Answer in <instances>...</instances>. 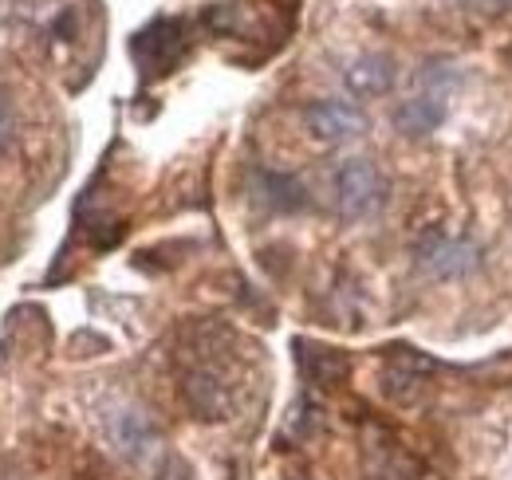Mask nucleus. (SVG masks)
Wrapping results in <instances>:
<instances>
[{
    "label": "nucleus",
    "mask_w": 512,
    "mask_h": 480,
    "mask_svg": "<svg viewBox=\"0 0 512 480\" xmlns=\"http://www.w3.org/2000/svg\"><path fill=\"white\" fill-rule=\"evenodd\" d=\"M335 205L343 221H371L386 205L383 170L367 158H347L335 170Z\"/></svg>",
    "instance_id": "nucleus-1"
},
{
    "label": "nucleus",
    "mask_w": 512,
    "mask_h": 480,
    "mask_svg": "<svg viewBox=\"0 0 512 480\" xmlns=\"http://www.w3.org/2000/svg\"><path fill=\"white\" fill-rule=\"evenodd\" d=\"M182 398L197 421H225L233 414V386L229 374L209 359H197L182 374Z\"/></svg>",
    "instance_id": "nucleus-2"
},
{
    "label": "nucleus",
    "mask_w": 512,
    "mask_h": 480,
    "mask_svg": "<svg viewBox=\"0 0 512 480\" xmlns=\"http://www.w3.org/2000/svg\"><path fill=\"white\" fill-rule=\"evenodd\" d=\"M186 48H190L186 24H182V20H170V16L146 24V28L134 36V44H130V52H134V60H138L146 79H158V75L174 71L178 60L186 56Z\"/></svg>",
    "instance_id": "nucleus-3"
},
{
    "label": "nucleus",
    "mask_w": 512,
    "mask_h": 480,
    "mask_svg": "<svg viewBox=\"0 0 512 480\" xmlns=\"http://www.w3.org/2000/svg\"><path fill=\"white\" fill-rule=\"evenodd\" d=\"M418 268L434 280H465L477 272L481 264V248L465 237H449V233H426L414 248Z\"/></svg>",
    "instance_id": "nucleus-4"
},
{
    "label": "nucleus",
    "mask_w": 512,
    "mask_h": 480,
    "mask_svg": "<svg viewBox=\"0 0 512 480\" xmlns=\"http://www.w3.org/2000/svg\"><path fill=\"white\" fill-rule=\"evenodd\" d=\"M304 122L312 130V138H320L327 146H339V142H351L367 130V119L359 107L343 103V99H320L304 111Z\"/></svg>",
    "instance_id": "nucleus-5"
},
{
    "label": "nucleus",
    "mask_w": 512,
    "mask_h": 480,
    "mask_svg": "<svg viewBox=\"0 0 512 480\" xmlns=\"http://www.w3.org/2000/svg\"><path fill=\"white\" fill-rule=\"evenodd\" d=\"M449 115V103L442 91H418L410 99H402L394 107V126L406 134V138H430L434 130H442V122Z\"/></svg>",
    "instance_id": "nucleus-6"
},
{
    "label": "nucleus",
    "mask_w": 512,
    "mask_h": 480,
    "mask_svg": "<svg viewBox=\"0 0 512 480\" xmlns=\"http://www.w3.org/2000/svg\"><path fill=\"white\" fill-rule=\"evenodd\" d=\"M292 351H296V362H300L304 382H312V386H335V382H343V378H347V370H351L347 355H343V351H335V347H320V343L296 339V343H292Z\"/></svg>",
    "instance_id": "nucleus-7"
},
{
    "label": "nucleus",
    "mask_w": 512,
    "mask_h": 480,
    "mask_svg": "<svg viewBox=\"0 0 512 480\" xmlns=\"http://www.w3.org/2000/svg\"><path fill=\"white\" fill-rule=\"evenodd\" d=\"M343 83L359 99H379V95H386L394 87V60L379 56V52L359 56V60H351L343 67Z\"/></svg>",
    "instance_id": "nucleus-8"
},
{
    "label": "nucleus",
    "mask_w": 512,
    "mask_h": 480,
    "mask_svg": "<svg viewBox=\"0 0 512 480\" xmlns=\"http://www.w3.org/2000/svg\"><path fill=\"white\" fill-rule=\"evenodd\" d=\"M107 433H111L115 449H119V453H127V457H142V453H146V449L158 441L154 421L146 418L142 410H134V406L115 410V414L107 418Z\"/></svg>",
    "instance_id": "nucleus-9"
},
{
    "label": "nucleus",
    "mask_w": 512,
    "mask_h": 480,
    "mask_svg": "<svg viewBox=\"0 0 512 480\" xmlns=\"http://www.w3.org/2000/svg\"><path fill=\"white\" fill-rule=\"evenodd\" d=\"M426 370H430V362L426 359H414V355H406V347H398V355L390 362V370L383 374V390L394 398V402H414L418 398V390L426 386L422 378H426Z\"/></svg>",
    "instance_id": "nucleus-10"
},
{
    "label": "nucleus",
    "mask_w": 512,
    "mask_h": 480,
    "mask_svg": "<svg viewBox=\"0 0 512 480\" xmlns=\"http://www.w3.org/2000/svg\"><path fill=\"white\" fill-rule=\"evenodd\" d=\"M260 201L272 209V213H300L308 209V189L292 174H276V170H264L260 174Z\"/></svg>",
    "instance_id": "nucleus-11"
},
{
    "label": "nucleus",
    "mask_w": 512,
    "mask_h": 480,
    "mask_svg": "<svg viewBox=\"0 0 512 480\" xmlns=\"http://www.w3.org/2000/svg\"><path fill=\"white\" fill-rule=\"evenodd\" d=\"M457 79H461V71L449 60H430V63H422V71H418V87L442 91V95H446L449 87H457Z\"/></svg>",
    "instance_id": "nucleus-12"
},
{
    "label": "nucleus",
    "mask_w": 512,
    "mask_h": 480,
    "mask_svg": "<svg viewBox=\"0 0 512 480\" xmlns=\"http://www.w3.org/2000/svg\"><path fill=\"white\" fill-rule=\"evenodd\" d=\"M461 8L481 12V16H501V12H509L512 8V0H461Z\"/></svg>",
    "instance_id": "nucleus-13"
},
{
    "label": "nucleus",
    "mask_w": 512,
    "mask_h": 480,
    "mask_svg": "<svg viewBox=\"0 0 512 480\" xmlns=\"http://www.w3.org/2000/svg\"><path fill=\"white\" fill-rule=\"evenodd\" d=\"M162 480H197V477H193V469L182 457H170V461L162 465Z\"/></svg>",
    "instance_id": "nucleus-14"
},
{
    "label": "nucleus",
    "mask_w": 512,
    "mask_h": 480,
    "mask_svg": "<svg viewBox=\"0 0 512 480\" xmlns=\"http://www.w3.org/2000/svg\"><path fill=\"white\" fill-rule=\"evenodd\" d=\"M8 134H12V115H8V107H4V99H0V146L8 142Z\"/></svg>",
    "instance_id": "nucleus-15"
}]
</instances>
